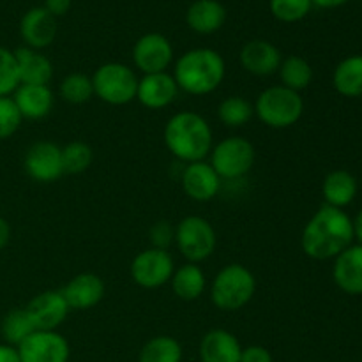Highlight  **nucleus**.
<instances>
[{
  "label": "nucleus",
  "instance_id": "7c9ffc66",
  "mask_svg": "<svg viewBox=\"0 0 362 362\" xmlns=\"http://www.w3.org/2000/svg\"><path fill=\"white\" fill-rule=\"evenodd\" d=\"M60 98L71 105H83L94 98V85L92 78L81 73H71L60 81Z\"/></svg>",
  "mask_w": 362,
  "mask_h": 362
},
{
  "label": "nucleus",
  "instance_id": "393cba45",
  "mask_svg": "<svg viewBox=\"0 0 362 362\" xmlns=\"http://www.w3.org/2000/svg\"><path fill=\"white\" fill-rule=\"evenodd\" d=\"M170 283H172L173 293L182 300L200 299L207 288L205 272L202 271V267H198V264H191V262L175 269Z\"/></svg>",
  "mask_w": 362,
  "mask_h": 362
},
{
  "label": "nucleus",
  "instance_id": "f704fd0d",
  "mask_svg": "<svg viewBox=\"0 0 362 362\" xmlns=\"http://www.w3.org/2000/svg\"><path fill=\"white\" fill-rule=\"evenodd\" d=\"M21 120H23V117H21L13 98L11 95L0 98V140H7V138L13 136L20 129Z\"/></svg>",
  "mask_w": 362,
  "mask_h": 362
},
{
  "label": "nucleus",
  "instance_id": "bb28decb",
  "mask_svg": "<svg viewBox=\"0 0 362 362\" xmlns=\"http://www.w3.org/2000/svg\"><path fill=\"white\" fill-rule=\"evenodd\" d=\"M278 73L283 87L296 92L304 90L313 81V67L310 66L306 59L299 55H290L283 59Z\"/></svg>",
  "mask_w": 362,
  "mask_h": 362
},
{
  "label": "nucleus",
  "instance_id": "39448f33",
  "mask_svg": "<svg viewBox=\"0 0 362 362\" xmlns=\"http://www.w3.org/2000/svg\"><path fill=\"white\" fill-rule=\"evenodd\" d=\"M255 115L271 129H286L296 126L304 113L300 92L274 85L260 92L253 105Z\"/></svg>",
  "mask_w": 362,
  "mask_h": 362
},
{
  "label": "nucleus",
  "instance_id": "5701e85b",
  "mask_svg": "<svg viewBox=\"0 0 362 362\" xmlns=\"http://www.w3.org/2000/svg\"><path fill=\"white\" fill-rule=\"evenodd\" d=\"M186 21L197 34H214L225 25L226 9L219 0H194L187 9Z\"/></svg>",
  "mask_w": 362,
  "mask_h": 362
},
{
  "label": "nucleus",
  "instance_id": "c756f323",
  "mask_svg": "<svg viewBox=\"0 0 362 362\" xmlns=\"http://www.w3.org/2000/svg\"><path fill=\"white\" fill-rule=\"evenodd\" d=\"M0 331H2V336L4 339H6L7 345L16 346L18 349L32 332H35V329L34 325H32L25 308H20V310H11L9 313L4 317Z\"/></svg>",
  "mask_w": 362,
  "mask_h": 362
},
{
  "label": "nucleus",
  "instance_id": "423d86ee",
  "mask_svg": "<svg viewBox=\"0 0 362 362\" xmlns=\"http://www.w3.org/2000/svg\"><path fill=\"white\" fill-rule=\"evenodd\" d=\"M94 95L103 103L113 106H122L136 99L138 80L134 69L120 62H106L92 74Z\"/></svg>",
  "mask_w": 362,
  "mask_h": 362
},
{
  "label": "nucleus",
  "instance_id": "1a4fd4ad",
  "mask_svg": "<svg viewBox=\"0 0 362 362\" xmlns=\"http://www.w3.org/2000/svg\"><path fill=\"white\" fill-rule=\"evenodd\" d=\"M173 271L175 264L172 255L158 247H147L131 262V278L138 286L147 290L161 288L170 283Z\"/></svg>",
  "mask_w": 362,
  "mask_h": 362
},
{
  "label": "nucleus",
  "instance_id": "dca6fc26",
  "mask_svg": "<svg viewBox=\"0 0 362 362\" xmlns=\"http://www.w3.org/2000/svg\"><path fill=\"white\" fill-rule=\"evenodd\" d=\"M20 35L27 48H48L57 37V18L52 16L45 7H32L23 14L20 21Z\"/></svg>",
  "mask_w": 362,
  "mask_h": 362
},
{
  "label": "nucleus",
  "instance_id": "4be33fe9",
  "mask_svg": "<svg viewBox=\"0 0 362 362\" xmlns=\"http://www.w3.org/2000/svg\"><path fill=\"white\" fill-rule=\"evenodd\" d=\"M13 101L23 119L39 120L52 112L53 92L49 85H20L14 90Z\"/></svg>",
  "mask_w": 362,
  "mask_h": 362
},
{
  "label": "nucleus",
  "instance_id": "20e7f679",
  "mask_svg": "<svg viewBox=\"0 0 362 362\" xmlns=\"http://www.w3.org/2000/svg\"><path fill=\"white\" fill-rule=\"evenodd\" d=\"M257 292L255 274L243 264H228L216 274L211 285V299L218 310H243Z\"/></svg>",
  "mask_w": 362,
  "mask_h": 362
},
{
  "label": "nucleus",
  "instance_id": "72a5a7b5",
  "mask_svg": "<svg viewBox=\"0 0 362 362\" xmlns=\"http://www.w3.org/2000/svg\"><path fill=\"white\" fill-rule=\"evenodd\" d=\"M18 87H20V76H18L14 52L0 46V98L14 94Z\"/></svg>",
  "mask_w": 362,
  "mask_h": 362
},
{
  "label": "nucleus",
  "instance_id": "f257e3e1",
  "mask_svg": "<svg viewBox=\"0 0 362 362\" xmlns=\"http://www.w3.org/2000/svg\"><path fill=\"white\" fill-rule=\"evenodd\" d=\"M354 239V221L350 216L343 209L324 205L304 226L300 246L313 260H329L352 246Z\"/></svg>",
  "mask_w": 362,
  "mask_h": 362
},
{
  "label": "nucleus",
  "instance_id": "a211bd4d",
  "mask_svg": "<svg viewBox=\"0 0 362 362\" xmlns=\"http://www.w3.org/2000/svg\"><path fill=\"white\" fill-rule=\"evenodd\" d=\"M240 66L255 76H271L278 73L281 66V52L265 39H253L247 41L240 49Z\"/></svg>",
  "mask_w": 362,
  "mask_h": 362
},
{
  "label": "nucleus",
  "instance_id": "412c9836",
  "mask_svg": "<svg viewBox=\"0 0 362 362\" xmlns=\"http://www.w3.org/2000/svg\"><path fill=\"white\" fill-rule=\"evenodd\" d=\"M20 85H48L53 78V64L39 49L23 46L14 52Z\"/></svg>",
  "mask_w": 362,
  "mask_h": 362
},
{
  "label": "nucleus",
  "instance_id": "79ce46f5",
  "mask_svg": "<svg viewBox=\"0 0 362 362\" xmlns=\"http://www.w3.org/2000/svg\"><path fill=\"white\" fill-rule=\"evenodd\" d=\"M354 235H356V239L359 240V244L362 246V209L359 211V214H357V218L354 219Z\"/></svg>",
  "mask_w": 362,
  "mask_h": 362
},
{
  "label": "nucleus",
  "instance_id": "2eb2a0df",
  "mask_svg": "<svg viewBox=\"0 0 362 362\" xmlns=\"http://www.w3.org/2000/svg\"><path fill=\"white\" fill-rule=\"evenodd\" d=\"M179 94V87L173 74L154 73L144 74L138 80L136 99L148 110H163L172 105Z\"/></svg>",
  "mask_w": 362,
  "mask_h": 362
},
{
  "label": "nucleus",
  "instance_id": "b1692460",
  "mask_svg": "<svg viewBox=\"0 0 362 362\" xmlns=\"http://www.w3.org/2000/svg\"><path fill=\"white\" fill-rule=\"evenodd\" d=\"M322 194L325 205L343 209L354 202L357 194V180L346 170H334L322 182Z\"/></svg>",
  "mask_w": 362,
  "mask_h": 362
},
{
  "label": "nucleus",
  "instance_id": "58836bf2",
  "mask_svg": "<svg viewBox=\"0 0 362 362\" xmlns=\"http://www.w3.org/2000/svg\"><path fill=\"white\" fill-rule=\"evenodd\" d=\"M0 362H21L16 346H11L7 343L0 345Z\"/></svg>",
  "mask_w": 362,
  "mask_h": 362
},
{
  "label": "nucleus",
  "instance_id": "a878e982",
  "mask_svg": "<svg viewBox=\"0 0 362 362\" xmlns=\"http://www.w3.org/2000/svg\"><path fill=\"white\" fill-rule=\"evenodd\" d=\"M334 88L345 98L362 95V55H350L336 66L332 74Z\"/></svg>",
  "mask_w": 362,
  "mask_h": 362
},
{
  "label": "nucleus",
  "instance_id": "4c0bfd02",
  "mask_svg": "<svg viewBox=\"0 0 362 362\" xmlns=\"http://www.w3.org/2000/svg\"><path fill=\"white\" fill-rule=\"evenodd\" d=\"M45 9L52 16H64L71 9V0H46Z\"/></svg>",
  "mask_w": 362,
  "mask_h": 362
},
{
  "label": "nucleus",
  "instance_id": "e433bc0d",
  "mask_svg": "<svg viewBox=\"0 0 362 362\" xmlns=\"http://www.w3.org/2000/svg\"><path fill=\"white\" fill-rule=\"evenodd\" d=\"M240 362H272V356L265 346L251 345L243 349Z\"/></svg>",
  "mask_w": 362,
  "mask_h": 362
},
{
  "label": "nucleus",
  "instance_id": "f8f14e48",
  "mask_svg": "<svg viewBox=\"0 0 362 362\" xmlns=\"http://www.w3.org/2000/svg\"><path fill=\"white\" fill-rule=\"evenodd\" d=\"M21 362H67L69 343L57 331H35L18 346Z\"/></svg>",
  "mask_w": 362,
  "mask_h": 362
},
{
  "label": "nucleus",
  "instance_id": "4468645a",
  "mask_svg": "<svg viewBox=\"0 0 362 362\" xmlns=\"http://www.w3.org/2000/svg\"><path fill=\"white\" fill-rule=\"evenodd\" d=\"M221 182V177L207 161L187 163L180 175L184 193L194 202H211L218 197Z\"/></svg>",
  "mask_w": 362,
  "mask_h": 362
},
{
  "label": "nucleus",
  "instance_id": "aec40b11",
  "mask_svg": "<svg viewBox=\"0 0 362 362\" xmlns=\"http://www.w3.org/2000/svg\"><path fill=\"white\" fill-rule=\"evenodd\" d=\"M239 339L225 329H212L202 338L200 359L202 362H240Z\"/></svg>",
  "mask_w": 362,
  "mask_h": 362
},
{
  "label": "nucleus",
  "instance_id": "ddd939ff",
  "mask_svg": "<svg viewBox=\"0 0 362 362\" xmlns=\"http://www.w3.org/2000/svg\"><path fill=\"white\" fill-rule=\"evenodd\" d=\"M35 331H57L69 315V306L62 292H42L25 306Z\"/></svg>",
  "mask_w": 362,
  "mask_h": 362
},
{
  "label": "nucleus",
  "instance_id": "473e14b6",
  "mask_svg": "<svg viewBox=\"0 0 362 362\" xmlns=\"http://www.w3.org/2000/svg\"><path fill=\"white\" fill-rule=\"evenodd\" d=\"M272 16L283 23H296L310 14L313 2L311 0H271L269 2Z\"/></svg>",
  "mask_w": 362,
  "mask_h": 362
},
{
  "label": "nucleus",
  "instance_id": "6ab92c4d",
  "mask_svg": "<svg viewBox=\"0 0 362 362\" xmlns=\"http://www.w3.org/2000/svg\"><path fill=\"white\" fill-rule=\"evenodd\" d=\"M334 283L350 296L362 293V246L352 244L334 258Z\"/></svg>",
  "mask_w": 362,
  "mask_h": 362
},
{
  "label": "nucleus",
  "instance_id": "7ed1b4c3",
  "mask_svg": "<svg viewBox=\"0 0 362 362\" xmlns=\"http://www.w3.org/2000/svg\"><path fill=\"white\" fill-rule=\"evenodd\" d=\"M165 145L179 161H205L214 147L207 120L194 112H179L165 126Z\"/></svg>",
  "mask_w": 362,
  "mask_h": 362
},
{
  "label": "nucleus",
  "instance_id": "c9c22d12",
  "mask_svg": "<svg viewBox=\"0 0 362 362\" xmlns=\"http://www.w3.org/2000/svg\"><path fill=\"white\" fill-rule=\"evenodd\" d=\"M148 237H151V247L168 250L175 243V226L168 221H158L148 232Z\"/></svg>",
  "mask_w": 362,
  "mask_h": 362
},
{
  "label": "nucleus",
  "instance_id": "cd10ccee",
  "mask_svg": "<svg viewBox=\"0 0 362 362\" xmlns=\"http://www.w3.org/2000/svg\"><path fill=\"white\" fill-rule=\"evenodd\" d=\"M182 346L172 336H156L141 349L138 362H180Z\"/></svg>",
  "mask_w": 362,
  "mask_h": 362
},
{
  "label": "nucleus",
  "instance_id": "9d476101",
  "mask_svg": "<svg viewBox=\"0 0 362 362\" xmlns=\"http://www.w3.org/2000/svg\"><path fill=\"white\" fill-rule=\"evenodd\" d=\"M23 166L27 175L35 182H55L64 175L62 148L53 141H35L25 154Z\"/></svg>",
  "mask_w": 362,
  "mask_h": 362
},
{
  "label": "nucleus",
  "instance_id": "0eeeda50",
  "mask_svg": "<svg viewBox=\"0 0 362 362\" xmlns=\"http://www.w3.org/2000/svg\"><path fill=\"white\" fill-rule=\"evenodd\" d=\"M209 156V163L221 180H237L251 172L257 152L253 144L244 136H228L214 145Z\"/></svg>",
  "mask_w": 362,
  "mask_h": 362
},
{
  "label": "nucleus",
  "instance_id": "6e6552de",
  "mask_svg": "<svg viewBox=\"0 0 362 362\" xmlns=\"http://www.w3.org/2000/svg\"><path fill=\"white\" fill-rule=\"evenodd\" d=\"M175 244L191 264H200L212 257L218 244L216 230L202 216H186L175 226Z\"/></svg>",
  "mask_w": 362,
  "mask_h": 362
},
{
  "label": "nucleus",
  "instance_id": "2f4dec72",
  "mask_svg": "<svg viewBox=\"0 0 362 362\" xmlns=\"http://www.w3.org/2000/svg\"><path fill=\"white\" fill-rule=\"evenodd\" d=\"M92 161H94V152H92L90 145H87L85 141L76 140L62 147L64 173L78 175V173L87 172Z\"/></svg>",
  "mask_w": 362,
  "mask_h": 362
},
{
  "label": "nucleus",
  "instance_id": "9b49d317",
  "mask_svg": "<svg viewBox=\"0 0 362 362\" xmlns=\"http://www.w3.org/2000/svg\"><path fill=\"white\" fill-rule=\"evenodd\" d=\"M173 60V46L166 35L151 32L134 42L133 62L144 74L165 73Z\"/></svg>",
  "mask_w": 362,
  "mask_h": 362
},
{
  "label": "nucleus",
  "instance_id": "a19ab883",
  "mask_svg": "<svg viewBox=\"0 0 362 362\" xmlns=\"http://www.w3.org/2000/svg\"><path fill=\"white\" fill-rule=\"evenodd\" d=\"M311 2H313V6L322 7V9H334V7L346 4L349 0H311Z\"/></svg>",
  "mask_w": 362,
  "mask_h": 362
},
{
  "label": "nucleus",
  "instance_id": "f3484780",
  "mask_svg": "<svg viewBox=\"0 0 362 362\" xmlns=\"http://www.w3.org/2000/svg\"><path fill=\"white\" fill-rule=\"evenodd\" d=\"M60 292H62L64 299L67 300L69 310L85 311L101 303L103 297H105L106 286L105 281L98 274L81 272V274L74 276Z\"/></svg>",
  "mask_w": 362,
  "mask_h": 362
},
{
  "label": "nucleus",
  "instance_id": "f03ea898",
  "mask_svg": "<svg viewBox=\"0 0 362 362\" xmlns=\"http://www.w3.org/2000/svg\"><path fill=\"white\" fill-rule=\"evenodd\" d=\"M225 74V59L212 48H193L182 53L173 69L179 90L191 95L212 94L223 83Z\"/></svg>",
  "mask_w": 362,
  "mask_h": 362
},
{
  "label": "nucleus",
  "instance_id": "ea45409f",
  "mask_svg": "<svg viewBox=\"0 0 362 362\" xmlns=\"http://www.w3.org/2000/svg\"><path fill=\"white\" fill-rule=\"evenodd\" d=\"M11 240V225L7 219L0 218V251L4 250V247H7V244H9Z\"/></svg>",
  "mask_w": 362,
  "mask_h": 362
},
{
  "label": "nucleus",
  "instance_id": "c85d7f7f",
  "mask_svg": "<svg viewBox=\"0 0 362 362\" xmlns=\"http://www.w3.org/2000/svg\"><path fill=\"white\" fill-rule=\"evenodd\" d=\"M255 108L243 95H228L218 106V119L228 127H243L253 119Z\"/></svg>",
  "mask_w": 362,
  "mask_h": 362
}]
</instances>
